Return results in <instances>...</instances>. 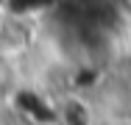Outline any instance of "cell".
I'll return each mask as SVG.
<instances>
[{"label": "cell", "mask_w": 131, "mask_h": 125, "mask_svg": "<svg viewBox=\"0 0 131 125\" xmlns=\"http://www.w3.org/2000/svg\"><path fill=\"white\" fill-rule=\"evenodd\" d=\"M59 117H61V125H92V111L89 106L78 97H67L61 106H59Z\"/></svg>", "instance_id": "1"}, {"label": "cell", "mask_w": 131, "mask_h": 125, "mask_svg": "<svg viewBox=\"0 0 131 125\" xmlns=\"http://www.w3.org/2000/svg\"><path fill=\"white\" fill-rule=\"evenodd\" d=\"M120 6H123V11H128V14H131V0H120Z\"/></svg>", "instance_id": "2"}, {"label": "cell", "mask_w": 131, "mask_h": 125, "mask_svg": "<svg viewBox=\"0 0 131 125\" xmlns=\"http://www.w3.org/2000/svg\"><path fill=\"white\" fill-rule=\"evenodd\" d=\"M117 125H131V122H117Z\"/></svg>", "instance_id": "3"}]
</instances>
